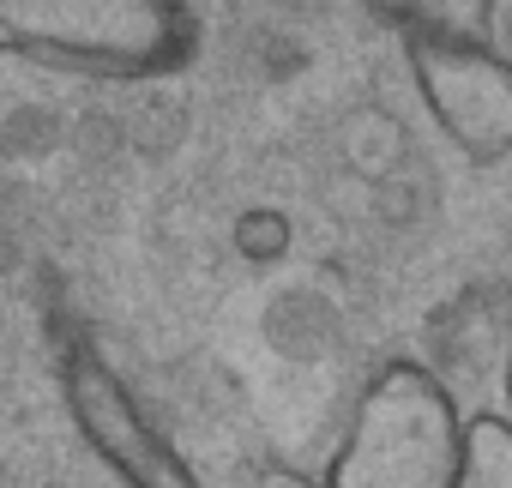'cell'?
<instances>
[{
    "label": "cell",
    "mask_w": 512,
    "mask_h": 488,
    "mask_svg": "<svg viewBox=\"0 0 512 488\" xmlns=\"http://www.w3.org/2000/svg\"><path fill=\"white\" fill-rule=\"evenodd\" d=\"M67 392H73V410H79L85 434L109 452V464L133 488H199V476L175 458V446L157 440V428L133 410V398L121 392V380L97 356H73Z\"/></svg>",
    "instance_id": "4"
},
{
    "label": "cell",
    "mask_w": 512,
    "mask_h": 488,
    "mask_svg": "<svg viewBox=\"0 0 512 488\" xmlns=\"http://www.w3.org/2000/svg\"><path fill=\"white\" fill-rule=\"evenodd\" d=\"M0 49L97 73H169L193 55V19L181 0H0Z\"/></svg>",
    "instance_id": "2"
},
{
    "label": "cell",
    "mask_w": 512,
    "mask_h": 488,
    "mask_svg": "<svg viewBox=\"0 0 512 488\" xmlns=\"http://www.w3.org/2000/svg\"><path fill=\"white\" fill-rule=\"evenodd\" d=\"M362 7L398 31V43H488L494 0H362Z\"/></svg>",
    "instance_id": "5"
},
{
    "label": "cell",
    "mask_w": 512,
    "mask_h": 488,
    "mask_svg": "<svg viewBox=\"0 0 512 488\" xmlns=\"http://www.w3.org/2000/svg\"><path fill=\"white\" fill-rule=\"evenodd\" d=\"M464 410L452 386L422 362H386L326 464V488H458Z\"/></svg>",
    "instance_id": "1"
},
{
    "label": "cell",
    "mask_w": 512,
    "mask_h": 488,
    "mask_svg": "<svg viewBox=\"0 0 512 488\" xmlns=\"http://www.w3.org/2000/svg\"><path fill=\"white\" fill-rule=\"evenodd\" d=\"M260 488H326V482H314V476H302V470H284V464H272V470L260 476Z\"/></svg>",
    "instance_id": "8"
},
{
    "label": "cell",
    "mask_w": 512,
    "mask_h": 488,
    "mask_svg": "<svg viewBox=\"0 0 512 488\" xmlns=\"http://www.w3.org/2000/svg\"><path fill=\"white\" fill-rule=\"evenodd\" d=\"M506 410H512V350H506ZM512 422V416H506Z\"/></svg>",
    "instance_id": "9"
},
{
    "label": "cell",
    "mask_w": 512,
    "mask_h": 488,
    "mask_svg": "<svg viewBox=\"0 0 512 488\" xmlns=\"http://www.w3.org/2000/svg\"><path fill=\"white\" fill-rule=\"evenodd\" d=\"M410 85L434 127L482 169L512 157V61L488 43H404Z\"/></svg>",
    "instance_id": "3"
},
{
    "label": "cell",
    "mask_w": 512,
    "mask_h": 488,
    "mask_svg": "<svg viewBox=\"0 0 512 488\" xmlns=\"http://www.w3.org/2000/svg\"><path fill=\"white\" fill-rule=\"evenodd\" d=\"M284 241H290V229H284L272 211H253V217L241 223V248H247L253 260H278V254H284Z\"/></svg>",
    "instance_id": "7"
},
{
    "label": "cell",
    "mask_w": 512,
    "mask_h": 488,
    "mask_svg": "<svg viewBox=\"0 0 512 488\" xmlns=\"http://www.w3.org/2000/svg\"><path fill=\"white\" fill-rule=\"evenodd\" d=\"M458 488H512V422L482 410L464 422V464Z\"/></svg>",
    "instance_id": "6"
}]
</instances>
